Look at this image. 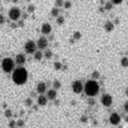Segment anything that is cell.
I'll list each match as a JSON object with an SVG mask.
<instances>
[{"mask_svg": "<svg viewBox=\"0 0 128 128\" xmlns=\"http://www.w3.org/2000/svg\"><path fill=\"white\" fill-rule=\"evenodd\" d=\"M79 37H80V34H79V33H76V34L74 35V38H76V40H78Z\"/></svg>", "mask_w": 128, "mask_h": 128, "instance_id": "29", "label": "cell"}, {"mask_svg": "<svg viewBox=\"0 0 128 128\" xmlns=\"http://www.w3.org/2000/svg\"><path fill=\"white\" fill-rule=\"evenodd\" d=\"M100 101L105 107H110V106L113 104V98H112L111 94H107V93H106V94H104L102 97H101Z\"/></svg>", "mask_w": 128, "mask_h": 128, "instance_id": "8", "label": "cell"}, {"mask_svg": "<svg viewBox=\"0 0 128 128\" xmlns=\"http://www.w3.org/2000/svg\"><path fill=\"white\" fill-rule=\"evenodd\" d=\"M37 104L40 105V106H46L48 104V98L47 96L44 94H40L38 98H37Z\"/></svg>", "mask_w": 128, "mask_h": 128, "instance_id": "13", "label": "cell"}, {"mask_svg": "<svg viewBox=\"0 0 128 128\" xmlns=\"http://www.w3.org/2000/svg\"><path fill=\"white\" fill-rule=\"evenodd\" d=\"M112 8H113V4H112V1H107V2H106V5H105V10H111Z\"/></svg>", "mask_w": 128, "mask_h": 128, "instance_id": "18", "label": "cell"}, {"mask_svg": "<svg viewBox=\"0 0 128 128\" xmlns=\"http://www.w3.org/2000/svg\"><path fill=\"white\" fill-rule=\"evenodd\" d=\"M110 122H111V125H113V126H116V125H119L120 122H121V116L118 114V113H112L111 115H110Z\"/></svg>", "mask_w": 128, "mask_h": 128, "instance_id": "9", "label": "cell"}, {"mask_svg": "<svg viewBox=\"0 0 128 128\" xmlns=\"http://www.w3.org/2000/svg\"><path fill=\"white\" fill-rule=\"evenodd\" d=\"M72 91L74 92V93H77V94H79V93H82L83 92V90H84V85H83V83H82L80 80H74V83H72Z\"/></svg>", "mask_w": 128, "mask_h": 128, "instance_id": "6", "label": "cell"}, {"mask_svg": "<svg viewBox=\"0 0 128 128\" xmlns=\"http://www.w3.org/2000/svg\"><path fill=\"white\" fill-rule=\"evenodd\" d=\"M63 6H64V8H70V7H71V2H70V1H64Z\"/></svg>", "mask_w": 128, "mask_h": 128, "instance_id": "25", "label": "cell"}, {"mask_svg": "<svg viewBox=\"0 0 128 128\" xmlns=\"http://www.w3.org/2000/svg\"><path fill=\"white\" fill-rule=\"evenodd\" d=\"M14 126H15V121H10V127L13 128Z\"/></svg>", "mask_w": 128, "mask_h": 128, "instance_id": "32", "label": "cell"}, {"mask_svg": "<svg viewBox=\"0 0 128 128\" xmlns=\"http://www.w3.org/2000/svg\"><path fill=\"white\" fill-rule=\"evenodd\" d=\"M12 79L16 85H24L28 79V72L27 70L22 66H19L18 69L13 70V74H12Z\"/></svg>", "mask_w": 128, "mask_h": 128, "instance_id": "1", "label": "cell"}, {"mask_svg": "<svg viewBox=\"0 0 128 128\" xmlns=\"http://www.w3.org/2000/svg\"><path fill=\"white\" fill-rule=\"evenodd\" d=\"M126 96H127V97H128V88H126Z\"/></svg>", "mask_w": 128, "mask_h": 128, "instance_id": "35", "label": "cell"}, {"mask_svg": "<svg viewBox=\"0 0 128 128\" xmlns=\"http://www.w3.org/2000/svg\"><path fill=\"white\" fill-rule=\"evenodd\" d=\"M124 110H125L126 113H128V100L126 101L125 104H124Z\"/></svg>", "mask_w": 128, "mask_h": 128, "instance_id": "27", "label": "cell"}, {"mask_svg": "<svg viewBox=\"0 0 128 128\" xmlns=\"http://www.w3.org/2000/svg\"><path fill=\"white\" fill-rule=\"evenodd\" d=\"M58 24H64V16H57V20H56Z\"/></svg>", "mask_w": 128, "mask_h": 128, "instance_id": "21", "label": "cell"}, {"mask_svg": "<svg viewBox=\"0 0 128 128\" xmlns=\"http://www.w3.org/2000/svg\"><path fill=\"white\" fill-rule=\"evenodd\" d=\"M36 91L38 92L40 94L46 93V91H47V84H46V83H43V82L38 83V84L36 85Z\"/></svg>", "mask_w": 128, "mask_h": 128, "instance_id": "10", "label": "cell"}, {"mask_svg": "<svg viewBox=\"0 0 128 128\" xmlns=\"http://www.w3.org/2000/svg\"><path fill=\"white\" fill-rule=\"evenodd\" d=\"M24 51L26 54H34L36 51V43L34 41H27L24 43Z\"/></svg>", "mask_w": 128, "mask_h": 128, "instance_id": "5", "label": "cell"}, {"mask_svg": "<svg viewBox=\"0 0 128 128\" xmlns=\"http://www.w3.org/2000/svg\"><path fill=\"white\" fill-rule=\"evenodd\" d=\"M84 91L88 97L90 98L96 97L99 93V84H98V82L94 80V79L88 80L84 85Z\"/></svg>", "mask_w": 128, "mask_h": 128, "instance_id": "2", "label": "cell"}, {"mask_svg": "<svg viewBox=\"0 0 128 128\" xmlns=\"http://www.w3.org/2000/svg\"><path fill=\"white\" fill-rule=\"evenodd\" d=\"M55 4H56V6L57 7H61V6H63L64 5V1L63 0H56V2Z\"/></svg>", "mask_w": 128, "mask_h": 128, "instance_id": "24", "label": "cell"}, {"mask_svg": "<svg viewBox=\"0 0 128 128\" xmlns=\"http://www.w3.org/2000/svg\"><path fill=\"white\" fill-rule=\"evenodd\" d=\"M61 88V83H60L58 80H55L54 82V88L55 90H57V88Z\"/></svg>", "mask_w": 128, "mask_h": 128, "instance_id": "22", "label": "cell"}, {"mask_svg": "<svg viewBox=\"0 0 128 128\" xmlns=\"http://www.w3.org/2000/svg\"><path fill=\"white\" fill-rule=\"evenodd\" d=\"M98 74H98L97 71H94V72H93V74H92V78H93V79H97V78L99 77V76H98Z\"/></svg>", "mask_w": 128, "mask_h": 128, "instance_id": "28", "label": "cell"}, {"mask_svg": "<svg viewBox=\"0 0 128 128\" xmlns=\"http://www.w3.org/2000/svg\"><path fill=\"white\" fill-rule=\"evenodd\" d=\"M111 1H112V4H113V5H120L124 0H111Z\"/></svg>", "mask_w": 128, "mask_h": 128, "instance_id": "26", "label": "cell"}, {"mask_svg": "<svg viewBox=\"0 0 128 128\" xmlns=\"http://www.w3.org/2000/svg\"><path fill=\"white\" fill-rule=\"evenodd\" d=\"M104 28H105V30L106 32H112L113 29H114V24L112 22V21H107L106 24H105V26H104Z\"/></svg>", "mask_w": 128, "mask_h": 128, "instance_id": "15", "label": "cell"}, {"mask_svg": "<svg viewBox=\"0 0 128 128\" xmlns=\"http://www.w3.org/2000/svg\"><path fill=\"white\" fill-rule=\"evenodd\" d=\"M47 98L48 100H54V99H56V97H57V91L55 90V88H51V90H48L47 91Z\"/></svg>", "mask_w": 128, "mask_h": 128, "instance_id": "11", "label": "cell"}, {"mask_svg": "<svg viewBox=\"0 0 128 128\" xmlns=\"http://www.w3.org/2000/svg\"><path fill=\"white\" fill-rule=\"evenodd\" d=\"M36 47H37V49H38V50H46V49L48 48V40L44 36L40 37V38L37 40Z\"/></svg>", "mask_w": 128, "mask_h": 128, "instance_id": "7", "label": "cell"}, {"mask_svg": "<svg viewBox=\"0 0 128 128\" xmlns=\"http://www.w3.org/2000/svg\"><path fill=\"white\" fill-rule=\"evenodd\" d=\"M16 125L18 126H22V125H24V121H22V120H19V121L16 122Z\"/></svg>", "mask_w": 128, "mask_h": 128, "instance_id": "33", "label": "cell"}, {"mask_svg": "<svg viewBox=\"0 0 128 128\" xmlns=\"http://www.w3.org/2000/svg\"><path fill=\"white\" fill-rule=\"evenodd\" d=\"M26 104H27L28 106H30V105H32V99H29V98H28L27 100H26Z\"/></svg>", "mask_w": 128, "mask_h": 128, "instance_id": "31", "label": "cell"}, {"mask_svg": "<svg viewBox=\"0 0 128 128\" xmlns=\"http://www.w3.org/2000/svg\"><path fill=\"white\" fill-rule=\"evenodd\" d=\"M26 63V57H24V54H19L15 57V64H18V65H24V64Z\"/></svg>", "mask_w": 128, "mask_h": 128, "instance_id": "14", "label": "cell"}, {"mask_svg": "<svg viewBox=\"0 0 128 128\" xmlns=\"http://www.w3.org/2000/svg\"><path fill=\"white\" fill-rule=\"evenodd\" d=\"M120 64H121V66L127 68L128 66V57H122L121 60H120Z\"/></svg>", "mask_w": 128, "mask_h": 128, "instance_id": "17", "label": "cell"}, {"mask_svg": "<svg viewBox=\"0 0 128 128\" xmlns=\"http://www.w3.org/2000/svg\"><path fill=\"white\" fill-rule=\"evenodd\" d=\"M51 55H52V54H51V51L48 50V49H46V51H44V54H43L44 57H46V58H50Z\"/></svg>", "mask_w": 128, "mask_h": 128, "instance_id": "20", "label": "cell"}, {"mask_svg": "<svg viewBox=\"0 0 128 128\" xmlns=\"http://www.w3.org/2000/svg\"><path fill=\"white\" fill-rule=\"evenodd\" d=\"M41 32L43 35H49L51 33V26L50 24H43L42 27H41Z\"/></svg>", "mask_w": 128, "mask_h": 128, "instance_id": "12", "label": "cell"}, {"mask_svg": "<svg viewBox=\"0 0 128 128\" xmlns=\"http://www.w3.org/2000/svg\"><path fill=\"white\" fill-rule=\"evenodd\" d=\"M1 68H2V70L6 72V74H10L12 71L14 70V68H15V62L10 57H6L4 58L2 62H1Z\"/></svg>", "mask_w": 128, "mask_h": 128, "instance_id": "3", "label": "cell"}, {"mask_svg": "<svg viewBox=\"0 0 128 128\" xmlns=\"http://www.w3.org/2000/svg\"><path fill=\"white\" fill-rule=\"evenodd\" d=\"M42 57H43V54H42V51L41 50H36L35 52H34V58H35L36 61H41Z\"/></svg>", "mask_w": 128, "mask_h": 128, "instance_id": "16", "label": "cell"}, {"mask_svg": "<svg viewBox=\"0 0 128 128\" xmlns=\"http://www.w3.org/2000/svg\"><path fill=\"white\" fill-rule=\"evenodd\" d=\"M54 66L56 70H61V68H62V64L60 63V62H56V63L54 64Z\"/></svg>", "mask_w": 128, "mask_h": 128, "instance_id": "23", "label": "cell"}, {"mask_svg": "<svg viewBox=\"0 0 128 128\" xmlns=\"http://www.w3.org/2000/svg\"><path fill=\"white\" fill-rule=\"evenodd\" d=\"M6 116H10V111H7L6 112Z\"/></svg>", "mask_w": 128, "mask_h": 128, "instance_id": "34", "label": "cell"}, {"mask_svg": "<svg viewBox=\"0 0 128 128\" xmlns=\"http://www.w3.org/2000/svg\"><path fill=\"white\" fill-rule=\"evenodd\" d=\"M58 14H60V10H58L57 7L51 10V15H52V16H58Z\"/></svg>", "mask_w": 128, "mask_h": 128, "instance_id": "19", "label": "cell"}, {"mask_svg": "<svg viewBox=\"0 0 128 128\" xmlns=\"http://www.w3.org/2000/svg\"><path fill=\"white\" fill-rule=\"evenodd\" d=\"M4 22H5V18L2 15H0V24H2Z\"/></svg>", "mask_w": 128, "mask_h": 128, "instance_id": "30", "label": "cell"}, {"mask_svg": "<svg viewBox=\"0 0 128 128\" xmlns=\"http://www.w3.org/2000/svg\"><path fill=\"white\" fill-rule=\"evenodd\" d=\"M8 16L12 21H18L21 16V10L19 7H12L10 10V13H8Z\"/></svg>", "mask_w": 128, "mask_h": 128, "instance_id": "4", "label": "cell"}]
</instances>
